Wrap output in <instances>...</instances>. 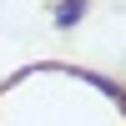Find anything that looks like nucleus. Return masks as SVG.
<instances>
[{"label": "nucleus", "mask_w": 126, "mask_h": 126, "mask_svg": "<svg viewBox=\"0 0 126 126\" xmlns=\"http://www.w3.org/2000/svg\"><path fill=\"white\" fill-rule=\"evenodd\" d=\"M91 0H50V20H56V30H71L76 20H86Z\"/></svg>", "instance_id": "nucleus-1"}]
</instances>
